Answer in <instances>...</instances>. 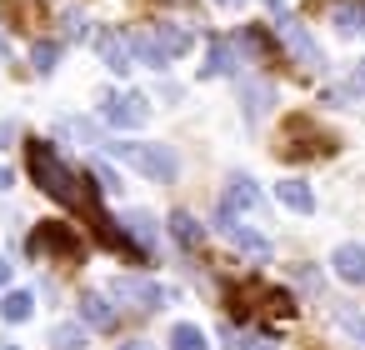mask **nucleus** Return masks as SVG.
<instances>
[{"instance_id": "obj_1", "label": "nucleus", "mask_w": 365, "mask_h": 350, "mask_svg": "<svg viewBox=\"0 0 365 350\" xmlns=\"http://www.w3.org/2000/svg\"><path fill=\"white\" fill-rule=\"evenodd\" d=\"M115 160H125L130 170H140L145 180H155V185H170L175 175H180V155L170 150V145H150V140H115V145H106Z\"/></svg>"}, {"instance_id": "obj_2", "label": "nucleus", "mask_w": 365, "mask_h": 350, "mask_svg": "<svg viewBox=\"0 0 365 350\" xmlns=\"http://www.w3.org/2000/svg\"><path fill=\"white\" fill-rule=\"evenodd\" d=\"M190 31H180V26H145V31H135L130 36V46H135V61L140 66H150V71H165L175 56H185L190 51Z\"/></svg>"}, {"instance_id": "obj_3", "label": "nucleus", "mask_w": 365, "mask_h": 350, "mask_svg": "<svg viewBox=\"0 0 365 350\" xmlns=\"http://www.w3.org/2000/svg\"><path fill=\"white\" fill-rule=\"evenodd\" d=\"M26 250H31L36 260H51V255L66 260V265H81V260H86V240H81L71 225H61V220H36Z\"/></svg>"}, {"instance_id": "obj_4", "label": "nucleus", "mask_w": 365, "mask_h": 350, "mask_svg": "<svg viewBox=\"0 0 365 350\" xmlns=\"http://www.w3.org/2000/svg\"><path fill=\"white\" fill-rule=\"evenodd\" d=\"M101 120L110 125V130H135V125H145L150 120V105H145V96H135V91H110L106 101H101Z\"/></svg>"}, {"instance_id": "obj_5", "label": "nucleus", "mask_w": 365, "mask_h": 350, "mask_svg": "<svg viewBox=\"0 0 365 350\" xmlns=\"http://www.w3.org/2000/svg\"><path fill=\"white\" fill-rule=\"evenodd\" d=\"M275 36H280V46L295 56L300 71H320V46H315V36H310L295 16H280V21H275Z\"/></svg>"}, {"instance_id": "obj_6", "label": "nucleus", "mask_w": 365, "mask_h": 350, "mask_svg": "<svg viewBox=\"0 0 365 350\" xmlns=\"http://www.w3.org/2000/svg\"><path fill=\"white\" fill-rule=\"evenodd\" d=\"M110 300H125L135 315H150V310H160V305H165V290H160L155 280L120 275V280H110Z\"/></svg>"}, {"instance_id": "obj_7", "label": "nucleus", "mask_w": 365, "mask_h": 350, "mask_svg": "<svg viewBox=\"0 0 365 350\" xmlns=\"http://www.w3.org/2000/svg\"><path fill=\"white\" fill-rule=\"evenodd\" d=\"M240 66H245V46H240V41H225V36H210L205 76H235Z\"/></svg>"}, {"instance_id": "obj_8", "label": "nucleus", "mask_w": 365, "mask_h": 350, "mask_svg": "<svg viewBox=\"0 0 365 350\" xmlns=\"http://www.w3.org/2000/svg\"><path fill=\"white\" fill-rule=\"evenodd\" d=\"M220 230H225V240L235 245V250H245V255H255V260H270V240L265 235H255L250 225H240L235 215H225L220 210Z\"/></svg>"}, {"instance_id": "obj_9", "label": "nucleus", "mask_w": 365, "mask_h": 350, "mask_svg": "<svg viewBox=\"0 0 365 350\" xmlns=\"http://www.w3.org/2000/svg\"><path fill=\"white\" fill-rule=\"evenodd\" d=\"M81 320H86V325H96V330H115L120 310L110 305V295H101V290H86V295H81Z\"/></svg>"}, {"instance_id": "obj_10", "label": "nucleus", "mask_w": 365, "mask_h": 350, "mask_svg": "<svg viewBox=\"0 0 365 350\" xmlns=\"http://www.w3.org/2000/svg\"><path fill=\"white\" fill-rule=\"evenodd\" d=\"M250 205H260L255 180H250V175H230V180H225V195H220V210L235 215V210H250Z\"/></svg>"}, {"instance_id": "obj_11", "label": "nucleus", "mask_w": 365, "mask_h": 350, "mask_svg": "<svg viewBox=\"0 0 365 350\" xmlns=\"http://www.w3.org/2000/svg\"><path fill=\"white\" fill-rule=\"evenodd\" d=\"M330 265H335V275L345 280V285H365V245H340L335 255H330Z\"/></svg>"}, {"instance_id": "obj_12", "label": "nucleus", "mask_w": 365, "mask_h": 350, "mask_svg": "<svg viewBox=\"0 0 365 350\" xmlns=\"http://www.w3.org/2000/svg\"><path fill=\"white\" fill-rule=\"evenodd\" d=\"M120 225H125V235H130V240H135V245H140L145 255H150V250L160 245V225H155V220H150L145 210H125V215H120Z\"/></svg>"}, {"instance_id": "obj_13", "label": "nucleus", "mask_w": 365, "mask_h": 350, "mask_svg": "<svg viewBox=\"0 0 365 350\" xmlns=\"http://www.w3.org/2000/svg\"><path fill=\"white\" fill-rule=\"evenodd\" d=\"M101 56H106V66L115 71V76H125L130 66H135V46H130V36H101Z\"/></svg>"}, {"instance_id": "obj_14", "label": "nucleus", "mask_w": 365, "mask_h": 350, "mask_svg": "<svg viewBox=\"0 0 365 350\" xmlns=\"http://www.w3.org/2000/svg\"><path fill=\"white\" fill-rule=\"evenodd\" d=\"M170 240H175V245H180V250L190 255V250H195V245L205 240V225H200V220H195L190 210H175V215H170Z\"/></svg>"}, {"instance_id": "obj_15", "label": "nucleus", "mask_w": 365, "mask_h": 350, "mask_svg": "<svg viewBox=\"0 0 365 350\" xmlns=\"http://www.w3.org/2000/svg\"><path fill=\"white\" fill-rule=\"evenodd\" d=\"M330 26H335L340 36L365 31V6H360V0H335V6H330Z\"/></svg>"}, {"instance_id": "obj_16", "label": "nucleus", "mask_w": 365, "mask_h": 350, "mask_svg": "<svg viewBox=\"0 0 365 350\" xmlns=\"http://www.w3.org/2000/svg\"><path fill=\"white\" fill-rule=\"evenodd\" d=\"M275 200L290 205V210H300V215L315 210V190H310L305 180H280V185H275Z\"/></svg>"}, {"instance_id": "obj_17", "label": "nucleus", "mask_w": 365, "mask_h": 350, "mask_svg": "<svg viewBox=\"0 0 365 350\" xmlns=\"http://www.w3.org/2000/svg\"><path fill=\"white\" fill-rule=\"evenodd\" d=\"M31 315H36V295H31V290H11L6 300H0V320L21 325V320H31Z\"/></svg>"}, {"instance_id": "obj_18", "label": "nucleus", "mask_w": 365, "mask_h": 350, "mask_svg": "<svg viewBox=\"0 0 365 350\" xmlns=\"http://www.w3.org/2000/svg\"><path fill=\"white\" fill-rule=\"evenodd\" d=\"M240 101H245V120H260V115H265V105L275 101V86L255 81V86H245V91H240Z\"/></svg>"}, {"instance_id": "obj_19", "label": "nucleus", "mask_w": 365, "mask_h": 350, "mask_svg": "<svg viewBox=\"0 0 365 350\" xmlns=\"http://www.w3.org/2000/svg\"><path fill=\"white\" fill-rule=\"evenodd\" d=\"M51 345H56V350H86V325L61 320V325L51 330Z\"/></svg>"}, {"instance_id": "obj_20", "label": "nucleus", "mask_w": 365, "mask_h": 350, "mask_svg": "<svg viewBox=\"0 0 365 350\" xmlns=\"http://www.w3.org/2000/svg\"><path fill=\"white\" fill-rule=\"evenodd\" d=\"M56 61H61V46H56V41H36V46H31V66H36L41 76H51Z\"/></svg>"}, {"instance_id": "obj_21", "label": "nucleus", "mask_w": 365, "mask_h": 350, "mask_svg": "<svg viewBox=\"0 0 365 350\" xmlns=\"http://www.w3.org/2000/svg\"><path fill=\"white\" fill-rule=\"evenodd\" d=\"M170 350H205V335H200L190 320H180V325L170 330Z\"/></svg>"}, {"instance_id": "obj_22", "label": "nucleus", "mask_w": 365, "mask_h": 350, "mask_svg": "<svg viewBox=\"0 0 365 350\" xmlns=\"http://www.w3.org/2000/svg\"><path fill=\"white\" fill-rule=\"evenodd\" d=\"M335 320H340L355 340H365V315H355V310H345V305H340V310H335Z\"/></svg>"}, {"instance_id": "obj_23", "label": "nucleus", "mask_w": 365, "mask_h": 350, "mask_svg": "<svg viewBox=\"0 0 365 350\" xmlns=\"http://www.w3.org/2000/svg\"><path fill=\"white\" fill-rule=\"evenodd\" d=\"M235 350H280V345H275L270 335H255V330H250V335H240V340H235Z\"/></svg>"}, {"instance_id": "obj_24", "label": "nucleus", "mask_w": 365, "mask_h": 350, "mask_svg": "<svg viewBox=\"0 0 365 350\" xmlns=\"http://www.w3.org/2000/svg\"><path fill=\"white\" fill-rule=\"evenodd\" d=\"M295 280H300L305 290H320V270H315V265H295Z\"/></svg>"}, {"instance_id": "obj_25", "label": "nucleus", "mask_w": 365, "mask_h": 350, "mask_svg": "<svg viewBox=\"0 0 365 350\" xmlns=\"http://www.w3.org/2000/svg\"><path fill=\"white\" fill-rule=\"evenodd\" d=\"M11 140H16V125H11V120H0V145H11Z\"/></svg>"}, {"instance_id": "obj_26", "label": "nucleus", "mask_w": 365, "mask_h": 350, "mask_svg": "<svg viewBox=\"0 0 365 350\" xmlns=\"http://www.w3.org/2000/svg\"><path fill=\"white\" fill-rule=\"evenodd\" d=\"M355 91H360V96H365V61H360V66H355Z\"/></svg>"}, {"instance_id": "obj_27", "label": "nucleus", "mask_w": 365, "mask_h": 350, "mask_svg": "<svg viewBox=\"0 0 365 350\" xmlns=\"http://www.w3.org/2000/svg\"><path fill=\"white\" fill-rule=\"evenodd\" d=\"M120 350H155V345H150V340H125Z\"/></svg>"}, {"instance_id": "obj_28", "label": "nucleus", "mask_w": 365, "mask_h": 350, "mask_svg": "<svg viewBox=\"0 0 365 350\" xmlns=\"http://www.w3.org/2000/svg\"><path fill=\"white\" fill-rule=\"evenodd\" d=\"M0 285H11V260L0 255Z\"/></svg>"}, {"instance_id": "obj_29", "label": "nucleus", "mask_w": 365, "mask_h": 350, "mask_svg": "<svg viewBox=\"0 0 365 350\" xmlns=\"http://www.w3.org/2000/svg\"><path fill=\"white\" fill-rule=\"evenodd\" d=\"M6 185H11V170H0V190H6Z\"/></svg>"}, {"instance_id": "obj_30", "label": "nucleus", "mask_w": 365, "mask_h": 350, "mask_svg": "<svg viewBox=\"0 0 365 350\" xmlns=\"http://www.w3.org/2000/svg\"><path fill=\"white\" fill-rule=\"evenodd\" d=\"M0 350H21V345H16V340H0Z\"/></svg>"}, {"instance_id": "obj_31", "label": "nucleus", "mask_w": 365, "mask_h": 350, "mask_svg": "<svg viewBox=\"0 0 365 350\" xmlns=\"http://www.w3.org/2000/svg\"><path fill=\"white\" fill-rule=\"evenodd\" d=\"M165 6H190V0H165Z\"/></svg>"}, {"instance_id": "obj_32", "label": "nucleus", "mask_w": 365, "mask_h": 350, "mask_svg": "<svg viewBox=\"0 0 365 350\" xmlns=\"http://www.w3.org/2000/svg\"><path fill=\"white\" fill-rule=\"evenodd\" d=\"M220 6H245V0H220Z\"/></svg>"}, {"instance_id": "obj_33", "label": "nucleus", "mask_w": 365, "mask_h": 350, "mask_svg": "<svg viewBox=\"0 0 365 350\" xmlns=\"http://www.w3.org/2000/svg\"><path fill=\"white\" fill-rule=\"evenodd\" d=\"M0 51H6V31H0Z\"/></svg>"}]
</instances>
